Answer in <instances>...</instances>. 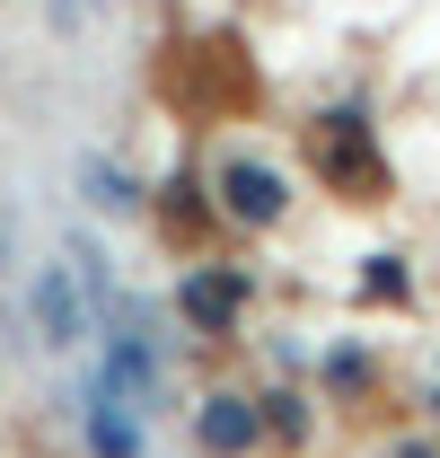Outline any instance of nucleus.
<instances>
[{
  "mask_svg": "<svg viewBox=\"0 0 440 458\" xmlns=\"http://www.w3.org/2000/svg\"><path fill=\"white\" fill-rule=\"evenodd\" d=\"M309 159H317V176L343 185V194H379V185H387V168H379V150H370V132H361V114H352V106L326 114V123L309 132Z\"/></svg>",
  "mask_w": 440,
  "mask_h": 458,
  "instance_id": "obj_1",
  "label": "nucleus"
},
{
  "mask_svg": "<svg viewBox=\"0 0 440 458\" xmlns=\"http://www.w3.org/2000/svg\"><path fill=\"white\" fill-rule=\"evenodd\" d=\"M176 309H185V327L229 335L238 309H247V274H185V283H176Z\"/></svg>",
  "mask_w": 440,
  "mask_h": 458,
  "instance_id": "obj_2",
  "label": "nucleus"
},
{
  "mask_svg": "<svg viewBox=\"0 0 440 458\" xmlns=\"http://www.w3.org/2000/svg\"><path fill=\"white\" fill-rule=\"evenodd\" d=\"M220 203H229L238 229H265V221H282V176L256 168V159H229L220 168Z\"/></svg>",
  "mask_w": 440,
  "mask_h": 458,
  "instance_id": "obj_3",
  "label": "nucleus"
},
{
  "mask_svg": "<svg viewBox=\"0 0 440 458\" xmlns=\"http://www.w3.org/2000/svg\"><path fill=\"white\" fill-rule=\"evenodd\" d=\"M256 432H265V414H256L247 397H212V405H203V450H212V458H247Z\"/></svg>",
  "mask_w": 440,
  "mask_h": 458,
  "instance_id": "obj_4",
  "label": "nucleus"
},
{
  "mask_svg": "<svg viewBox=\"0 0 440 458\" xmlns=\"http://www.w3.org/2000/svg\"><path fill=\"white\" fill-rule=\"evenodd\" d=\"M36 327H45L54 344H71L80 327H89V309H80V291H71V274H54V265L36 274Z\"/></svg>",
  "mask_w": 440,
  "mask_h": 458,
  "instance_id": "obj_5",
  "label": "nucleus"
},
{
  "mask_svg": "<svg viewBox=\"0 0 440 458\" xmlns=\"http://www.w3.org/2000/svg\"><path fill=\"white\" fill-rule=\"evenodd\" d=\"M159 221H167V238H203V221H212V203H203V185H194V168H176V176H167V194H159Z\"/></svg>",
  "mask_w": 440,
  "mask_h": 458,
  "instance_id": "obj_6",
  "label": "nucleus"
},
{
  "mask_svg": "<svg viewBox=\"0 0 440 458\" xmlns=\"http://www.w3.org/2000/svg\"><path fill=\"white\" fill-rule=\"evenodd\" d=\"M89 432H97V458H141V423H132V414H114V405L89 414Z\"/></svg>",
  "mask_w": 440,
  "mask_h": 458,
  "instance_id": "obj_7",
  "label": "nucleus"
},
{
  "mask_svg": "<svg viewBox=\"0 0 440 458\" xmlns=\"http://www.w3.org/2000/svg\"><path fill=\"white\" fill-rule=\"evenodd\" d=\"M361 291H370L379 309H405V300H414V274H405V256H370V274H361Z\"/></svg>",
  "mask_w": 440,
  "mask_h": 458,
  "instance_id": "obj_8",
  "label": "nucleus"
},
{
  "mask_svg": "<svg viewBox=\"0 0 440 458\" xmlns=\"http://www.w3.org/2000/svg\"><path fill=\"white\" fill-rule=\"evenodd\" d=\"M89 185H97V203H132V185H123L114 168H89Z\"/></svg>",
  "mask_w": 440,
  "mask_h": 458,
  "instance_id": "obj_9",
  "label": "nucleus"
},
{
  "mask_svg": "<svg viewBox=\"0 0 440 458\" xmlns=\"http://www.w3.org/2000/svg\"><path fill=\"white\" fill-rule=\"evenodd\" d=\"M396 458H432V450H423V441H405V450H396Z\"/></svg>",
  "mask_w": 440,
  "mask_h": 458,
  "instance_id": "obj_10",
  "label": "nucleus"
}]
</instances>
